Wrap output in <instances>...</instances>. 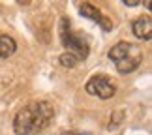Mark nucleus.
I'll use <instances>...</instances> for the list:
<instances>
[{"label":"nucleus","mask_w":152,"mask_h":135,"mask_svg":"<svg viewBox=\"0 0 152 135\" xmlns=\"http://www.w3.org/2000/svg\"><path fill=\"white\" fill-rule=\"evenodd\" d=\"M55 109L49 101H32L25 105L13 118V131L17 135H36L51 122Z\"/></svg>","instance_id":"obj_1"},{"label":"nucleus","mask_w":152,"mask_h":135,"mask_svg":"<svg viewBox=\"0 0 152 135\" xmlns=\"http://www.w3.org/2000/svg\"><path fill=\"white\" fill-rule=\"evenodd\" d=\"M109 58L115 62V66L120 73H132L141 66L143 53L137 45L128 43V42H120L109 51Z\"/></svg>","instance_id":"obj_2"},{"label":"nucleus","mask_w":152,"mask_h":135,"mask_svg":"<svg viewBox=\"0 0 152 135\" xmlns=\"http://www.w3.org/2000/svg\"><path fill=\"white\" fill-rule=\"evenodd\" d=\"M60 39L62 45L66 47V51L69 55H73L77 60H85L88 56V43L85 42L79 34H75L69 26V19L60 21Z\"/></svg>","instance_id":"obj_3"},{"label":"nucleus","mask_w":152,"mask_h":135,"mask_svg":"<svg viewBox=\"0 0 152 135\" xmlns=\"http://www.w3.org/2000/svg\"><path fill=\"white\" fill-rule=\"evenodd\" d=\"M85 88L90 96H98L100 99H109V98H113L115 92H116L113 81H111L107 75H94V77H90Z\"/></svg>","instance_id":"obj_4"},{"label":"nucleus","mask_w":152,"mask_h":135,"mask_svg":"<svg viewBox=\"0 0 152 135\" xmlns=\"http://www.w3.org/2000/svg\"><path fill=\"white\" fill-rule=\"evenodd\" d=\"M79 13L83 15V17H88V19L96 21L103 30H111V28H113V23H111L109 17H105L102 11L98 9L96 6H92L90 2H83V4H81L79 6Z\"/></svg>","instance_id":"obj_5"},{"label":"nucleus","mask_w":152,"mask_h":135,"mask_svg":"<svg viewBox=\"0 0 152 135\" xmlns=\"http://www.w3.org/2000/svg\"><path fill=\"white\" fill-rule=\"evenodd\" d=\"M132 30H133V34H135V38L150 39V38H152V19H150L148 15L139 17V19L133 23Z\"/></svg>","instance_id":"obj_6"},{"label":"nucleus","mask_w":152,"mask_h":135,"mask_svg":"<svg viewBox=\"0 0 152 135\" xmlns=\"http://www.w3.org/2000/svg\"><path fill=\"white\" fill-rule=\"evenodd\" d=\"M17 51V43L11 36H6L2 34L0 36V58H8Z\"/></svg>","instance_id":"obj_7"},{"label":"nucleus","mask_w":152,"mask_h":135,"mask_svg":"<svg viewBox=\"0 0 152 135\" xmlns=\"http://www.w3.org/2000/svg\"><path fill=\"white\" fill-rule=\"evenodd\" d=\"M77 62H79V60H77L73 55H69V53H64V55H60V64H62L64 68H73Z\"/></svg>","instance_id":"obj_8"},{"label":"nucleus","mask_w":152,"mask_h":135,"mask_svg":"<svg viewBox=\"0 0 152 135\" xmlns=\"http://www.w3.org/2000/svg\"><path fill=\"white\" fill-rule=\"evenodd\" d=\"M62 135H94V133H88V131H85V133H81V131H64Z\"/></svg>","instance_id":"obj_9"},{"label":"nucleus","mask_w":152,"mask_h":135,"mask_svg":"<svg viewBox=\"0 0 152 135\" xmlns=\"http://www.w3.org/2000/svg\"><path fill=\"white\" fill-rule=\"evenodd\" d=\"M124 4L126 6H139L141 2H139V0H124Z\"/></svg>","instance_id":"obj_10"}]
</instances>
